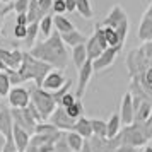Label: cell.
Returning <instances> with one entry per match:
<instances>
[{
  "label": "cell",
  "instance_id": "cell-1",
  "mask_svg": "<svg viewBox=\"0 0 152 152\" xmlns=\"http://www.w3.org/2000/svg\"><path fill=\"white\" fill-rule=\"evenodd\" d=\"M28 53L31 56H34L36 60H41L43 63H46L51 69H56V70L67 69L69 60H70L67 46L60 39L58 33H51L50 38L36 43L34 46H31V50Z\"/></svg>",
  "mask_w": 152,
  "mask_h": 152
},
{
  "label": "cell",
  "instance_id": "cell-2",
  "mask_svg": "<svg viewBox=\"0 0 152 152\" xmlns=\"http://www.w3.org/2000/svg\"><path fill=\"white\" fill-rule=\"evenodd\" d=\"M51 67L43 63L41 60H36L34 56H31L28 51H24V56H22V63L19 67V75H21L22 82H28V80H33L36 87H41V82L45 75L48 74Z\"/></svg>",
  "mask_w": 152,
  "mask_h": 152
},
{
  "label": "cell",
  "instance_id": "cell-3",
  "mask_svg": "<svg viewBox=\"0 0 152 152\" xmlns=\"http://www.w3.org/2000/svg\"><path fill=\"white\" fill-rule=\"evenodd\" d=\"M121 145H128L133 149H138L145 145L152 138V128H149L145 123H137L133 121L132 125L121 128V132L118 133Z\"/></svg>",
  "mask_w": 152,
  "mask_h": 152
},
{
  "label": "cell",
  "instance_id": "cell-4",
  "mask_svg": "<svg viewBox=\"0 0 152 152\" xmlns=\"http://www.w3.org/2000/svg\"><path fill=\"white\" fill-rule=\"evenodd\" d=\"M28 91L29 97H31V104L34 106L38 115L41 116V121H48V118L51 116V113L56 108V103L51 97V92H46V91H43L41 87H36V86H33Z\"/></svg>",
  "mask_w": 152,
  "mask_h": 152
},
{
  "label": "cell",
  "instance_id": "cell-5",
  "mask_svg": "<svg viewBox=\"0 0 152 152\" xmlns=\"http://www.w3.org/2000/svg\"><path fill=\"white\" fill-rule=\"evenodd\" d=\"M147 69H149V62L145 60L142 50L140 48L130 50L128 55H126V70H128V77H130V79L140 77Z\"/></svg>",
  "mask_w": 152,
  "mask_h": 152
},
{
  "label": "cell",
  "instance_id": "cell-6",
  "mask_svg": "<svg viewBox=\"0 0 152 152\" xmlns=\"http://www.w3.org/2000/svg\"><path fill=\"white\" fill-rule=\"evenodd\" d=\"M121 50H123L121 45L106 48L101 55L97 56L96 60H92V70H94V72H103V70L110 69L111 65L115 63V60H116V56L120 55V51H121Z\"/></svg>",
  "mask_w": 152,
  "mask_h": 152
},
{
  "label": "cell",
  "instance_id": "cell-7",
  "mask_svg": "<svg viewBox=\"0 0 152 152\" xmlns=\"http://www.w3.org/2000/svg\"><path fill=\"white\" fill-rule=\"evenodd\" d=\"M7 101L9 106L12 110H24L28 108L29 103H31V97H29V91L22 86H14L12 89L9 91L7 94Z\"/></svg>",
  "mask_w": 152,
  "mask_h": 152
},
{
  "label": "cell",
  "instance_id": "cell-8",
  "mask_svg": "<svg viewBox=\"0 0 152 152\" xmlns=\"http://www.w3.org/2000/svg\"><path fill=\"white\" fill-rule=\"evenodd\" d=\"M69 82V79L65 77L63 70H56V69H51L45 75L41 82V89L46 91V92H56L58 89H62L65 84Z\"/></svg>",
  "mask_w": 152,
  "mask_h": 152
},
{
  "label": "cell",
  "instance_id": "cell-9",
  "mask_svg": "<svg viewBox=\"0 0 152 152\" xmlns=\"http://www.w3.org/2000/svg\"><path fill=\"white\" fill-rule=\"evenodd\" d=\"M92 74H94V70H92V62L87 60V62L79 69L77 91H75V94H74L75 99H82V96L86 94V89H87V86H89V80H91V77H92Z\"/></svg>",
  "mask_w": 152,
  "mask_h": 152
},
{
  "label": "cell",
  "instance_id": "cell-10",
  "mask_svg": "<svg viewBox=\"0 0 152 152\" xmlns=\"http://www.w3.org/2000/svg\"><path fill=\"white\" fill-rule=\"evenodd\" d=\"M22 56H24V51L22 50H5L0 46V62L5 65V69L10 70H19L22 63Z\"/></svg>",
  "mask_w": 152,
  "mask_h": 152
},
{
  "label": "cell",
  "instance_id": "cell-11",
  "mask_svg": "<svg viewBox=\"0 0 152 152\" xmlns=\"http://www.w3.org/2000/svg\"><path fill=\"white\" fill-rule=\"evenodd\" d=\"M48 123H51L56 130H60V132H70L75 121H74V120H70V118L67 116V113H65L63 108L56 106L55 111L51 113V116L48 118Z\"/></svg>",
  "mask_w": 152,
  "mask_h": 152
},
{
  "label": "cell",
  "instance_id": "cell-12",
  "mask_svg": "<svg viewBox=\"0 0 152 152\" xmlns=\"http://www.w3.org/2000/svg\"><path fill=\"white\" fill-rule=\"evenodd\" d=\"M118 115H120V120H121V125L123 126H128V125H132L135 121V110H133V103H132L130 92H125L123 94Z\"/></svg>",
  "mask_w": 152,
  "mask_h": 152
},
{
  "label": "cell",
  "instance_id": "cell-13",
  "mask_svg": "<svg viewBox=\"0 0 152 152\" xmlns=\"http://www.w3.org/2000/svg\"><path fill=\"white\" fill-rule=\"evenodd\" d=\"M128 17H126V12L123 10V7L121 5H113L111 7V10L108 12V15L104 17V21L99 24L101 28H116L120 22H123V21H126Z\"/></svg>",
  "mask_w": 152,
  "mask_h": 152
},
{
  "label": "cell",
  "instance_id": "cell-14",
  "mask_svg": "<svg viewBox=\"0 0 152 152\" xmlns=\"http://www.w3.org/2000/svg\"><path fill=\"white\" fill-rule=\"evenodd\" d=\"M12 128H14V121H12L10 108L2 106V110H0V133L5 138H10L12 137Z\"/></svg>",
  "mask_w": 152,
  "mask_h": 152
},
{
  "label": "cell",
  "instance_id": "cell-15",
  "mask_svg": "<svg viewBox=\"0 0 152 152\" xmlns=\"http://www.w3.org/2000/svg\"><path fill=\"white\" fill-rule=\"evenodd\" d=\"M12 140H14L17 152H24L26 149H28V145H29L31 135H29V133H28L26 130L19 128L17 125H14V128H12Z\"/></svg>",
  "mask_w": 152,
  "mask_h": 152
},
{
  "label": "cell",
  "instance_id": "cell-16",
  "mask_svg": "<svg viewBox=\"0 0 152 152\" xmlns=\"http://www.w3.org/2000/svg\"><path fill=\"white\" fill-rule=\"evenodd\" d=\"M72 132H75L77 135H80L84 140H89L92 138V128H91V118H79L75 120V123L72 126Z\"/></svg>",
  "mask_w": 152,
  "mask_h": 152
},
{
  "label": "cell",
  "instance_id": "cell-17",
  "mask_svg": "<svg viewBox=\"0 0 152 152\" xmlns=\"http://www.w3.org/2000/svg\"><path fill=\"white\" fill-rule=\"evenodd\" d=\"M60 39L63 41L65 46H72V48L74 46H79V45H86V41H87L86 34H82L77 29L70 31V33H65V34H60Z\"/></svg>",
  "mask_w": 152,
  "mask_h": 152
},
{
  "label": "cell",
  "instance_id": "cell-18",
  "mask_svg": "<svg viewBox=\"0 0 152 152\" xmlns=\"http://www.w3.org/2000/svg\"><path fill=\"white\" fill-rule=\"evenodd\" d=\"M138 39L142 43L145 41H151L152 39V19L151 17H147V15H142V19H140V24H138Z\"/></svg>",
  "mask_w": 152,
  "mask_h": 152
},
{
  "label": "cell",
  "instance_id": "cell-19",
  "mask_svg": "<svg viewBox=\"0 0 152 152\" xmlns=\"http://www.w3.org/2000/svg\"><path fill=\"white\" fill-rule=\"evenodd\" d=\"M121 128H123V125H121L120 115H118V113H113L110 116V120L106 121V138L116 137L118 133L121 132Z\"/></svg>",
  "mask_w": 152,
  "mask_h": 152
},
{
  "label": "cell",
  "instance_id": "cell-20",
  "mask_svg": "<svg viewBox=\"0 0 152 152\" xmlns=\"http://www.w3.org/2000/svg\"><path fill=\"white\" fill-rule=\"evenodd\" d=\"M53 28L56 29L58 34H65V33L74 31L75 26H74L72 21H69L65 15H53Z\"/></svg>",
  "mask_w": 152,
  "mask_h": 152
},
{
  "label": "cell",
  "instance_id": "cell-21",
  "mask_svg": "<svg viewBox=\"0 0 152 152\" xmlns=\"http://www.w3.org/2000/svg\"><path fill=\"white\" fill-rule=\"evenodd\" d=\"M104 50L99 46V43H97V39L94 38V34L89 36L87 38V41H86V53H87V60H96L97 56L103 53Z\"/></svg>",
  "mask_w": 152,
  "mask_h": 152
},
{
  "label": "cell",
  "instance_id": "cell-22",
  "mask_svg": "<svg viewBox=\"0 0 152 152\" xmlns=\"http://www.w3.org/2000/svg\"><path fill=\"white\" fill-rule=\"evenodd\" d=\"M65 142H67V145H69V149L72 152H80L84 147V140L80 135H77L75 132H65Z\"/></svg>",
  "mask_w": 152,
  "mask_h": 152
},
{
  "label": "cell",
  "instance_id": "cell-23",
  "mask_svg": "<svg viewBox=\"0 0 152 152\" xmlns=\"http://www.w3.org/2000/svg\"><path fill=\"white\" fill-rule=\"evenodd\" d=\"M72 62L75 65V69L79 70L84 63L87 62V53H86V45H79L72 48Z\"/></svg>",
  "mask_w": 152,
  "mask_h": 152
},
{
  "label": "cell",
  "instance_id": "cell-24",
  "mask_svg": "<svg viewBox=\"0 0 152 152\" xmlns=\"http://www.w3.org/2000/svg\"><path fill=\"white\" fill-rule=\"evenodd\" d=\"M75 10L82 15L84 19H92V15H94L91 0H75Z\"/></svg>",
  "mask_w": 152,
  "mask_h": 152
},
{
  "label": "cell",
  "instance_id": "cell-25",
  "mask_svg": "<svg viewBox=\"0 0 152 152\" xmlns=\"http://www.w3.org/2000/svg\"><path fill=\"white\" fill-rule=\"evenodd\" d=\"M65 113H67V116L70 118V120H79V118L84 116V104L80 99H75V103L72 104V106H69V108H65Z\"/></svg>",
  "mask_w": 152,
  "mask_h": 152
},
{
  "label": "cell",
  "instance_id": "cell-26",
  "mask_svg": "<svg viewBox=\"0 0 152 152\" xmlns=\"http://www.w3.org/2000/svg\"><path fill=\"white\" fill-rule=\"evenodd\" d=\"M38 24H39V33L45 36V39L50 38V36H51V29H53V15L51 14L43 15Z\"/></svg>",
  "mask_w": 152,
  "mask_h": 152
},
{
  "label": "cell",
  "instance_id": "cell-27",
  "mask_svg": "<svg viewBox=\"0 0 152 152\" xmlns=\"http://www.w3.org/2000/svg\"><path fill=\"white\" fill-rule=\"evenodd\" d=\"M91 128H92V137L96 138H106V121L91 118Z\"/></svg>",
  "mask_w": 152,
  "mask_h": 152
},
{
  "label": "cell",
  "instance_id": "cell-28",
  "mask_svg": "<svg viewBox=\"0 0 152 152\" xmlns=\"http://www.w3.org/2000/svg\"><path fill=\"white\" fill-rule=\"evenodd\" d=\"M26 17H28V24H31V22H39L41 15H39V5H38V0H29Z\"/></svg>",
  "mask_w": 152,
  "mask_h": 152
},
{
  "label": "cell",
  "instance_id": "cell-29",
  "mask_svg": "<svg viewBox=\"0 0 152 152\" xmlns=\"http://www.w3.org/2000/svg\"><path fill=\"white\" fill-rule=\"evenodd\" d=\"M39 33V24L38 22H31L28 24V31H26V38H24V41L28 46H34V41H36V36Z\"/></svg>",
  "mask_w": 152,
  "mask_h": 152
},
{
  "label": "cell",
  "instance_id": "cell-30",
  "mask_svg": "<svg viewBox=\"0 0 152 152\" xmlns=\"http://www.w3.org/2000/svg\"><path fill=\"white\" fill-rule=\"evenodd\" d=\"M56 132H60V130H56L55 126L51 123H48V121H39V123H36V126H34L36 135H55Z\"/></svg>",
  "mask_w": 152,
  "mask_h": 152
},
{
  "label": "cell",
  "instance_id": "cell-31",
  "mask_svg": "<svg viewBox=\"0 0 152 152\" xmlns=\"http://www.w3.org/2000/svg\"><path fill=\"white\" fill-rule=\"evenodd\" d=\"M103 33H104V39L108 43V46H118V45H121L113 28H103ZM121 46H123V45H121Z\"/></svg>",
  "mask_w": 152,
  "mask_h": 152
},
{
  "label": "cell",
  "instance_id": "cell-32",
  "mask_svg": "<svg viewBox=\"0 0 152 152\" xmlns=\"http://www.w3.org/2000/svg\"><path fill=\"white\" fill-rule=\"evenodd\" d=\"M10 89H12V86H10V80H9L7 74L4 70H0V97H7Z\"/></svg>",
  "mask_w": 152,
  "mask_h": 152
},
{
  "label": "cell",
  "instance_id": "cell-33",
  "mask_svg": "<svg viewBox=\"0 0 152 152\" xmlns=\"http://www.w3.org/2000/svg\"><path fill=\"white\" fill-rule=\"evenodd\" d=\"M128 29H130V26H128V19H126V21H123V22H120L116 28H115V33H116L118 39H120V43H121V45H123L125 39H126Z\"/></svg>",
  "mask_w": 152,
  "mask_h": 152
},
{
  "label": "cell",
  "instance_id": "cell-34",
  "mask_svg": "<svg viewBox=\"0 0 152 152\" xmlns=\"http://www.w3.org/2000/svg\"><path fill=\"white\" fill-rule=\"evenodd\" d=\"M74 103H75V96H74V94H72V92L69 91V92H65V94H63V96L60 97V101H58V106L65 110V108L72 106Z\"/></svg>",
  "mask_w": 152,
  "mask_h": 152
},
{
  "label": "cell",
  "instance_id": "cell-35",
  "mask_svg": "<svg viewBox=\"0 0 152 152\" xmlns=\"http://www.w3.org/2000/svg\"><path fill=\"white\" fill-rule=\"evenodd\" d=\"M28 5H29V0H15L12 4V9H14L15 14H26L28 12Z\"/></svg>",
  "mask_w": 152,
  "mask_h": 152
},
{
  "label": "cell",
  "instance_id": "cell-36",
  "mask_svg": "<svg viewBox=\"0 0 152 152\" xmlns=\"http://www.w3.org/2000/svg\"><path fill=\"white\" fill-rule=\"evenodd\" d=\"M51 12L55 15H63L67 12V9H65V2L63 0H53V4H51Z\"/></svg>",
  "mask_w": 152,
  "mask_h": 152
},
{
  "label": "cell",
  "instance_id": "cell-37",
  "mask_svg": "<svg viewBox=\"0 0 152 152\" xmlns=\"http://www.w3.org/2000/svg\"><path fill=\"white\" fill-rule=\"evenodd\" d=\"M51 4L53 0H38V5H39V15H46L51 12Z\"/></svg>",
  "mask_w": 152,
  "mask_h": 152
},
{
  "label": "cell",
  "instance_id": "cell-38",
  "mask_svg": "<svg viewBox=\"0 0 152 152\" xmlns=\"http://www.w3.org/2000/svg\"><path fill=\"white\" fill-rule=\"evenodd\" d=\"M55 152H72V151L69 149L67 142H65V132L62 133V137H60V138L55 142Z\"/></svg>",
  "mask_w": 152,
  "mask_h": 152
},
{
  "label": "cell",
  "instance_id": "cell-39",
  "mask_svg": "<svg viewBox=\"0 0 152 152\" xmlns=\"http://www.w3.org/2000/svg\"><path fill=\"white\" fill-rule=\"evenodd\" d=\"M140 50H142V53H144L145 60H147V62H151V60H152V39H151V41L142 43Z\"/></svg>",
  "mask_w": 152,
  "mask_h": 152
},
{
  "label": "cell",
  "instance_id": "cell-40",
  "mask_svg": "<svg viewBox=\"0 0 152 152\" xmlns=\"http://www.w3.org/2000/svg\"><path fill=\"white\" fill-rule=\"evenodd\" d=\"M26 31H28V26H15L14 28V38L24 39V38H26Z\"/></svg>",
  "mask_w": 152,
  "mask_h": 152
},
{
  "label": "cell",
  "instance_id": "cell-41",
  "mask_svg": "<svg viewBox=\"0 0 152 152\" xmlns=\"http://www.w3.org/2000/svg\"><path fill=\"white\" fill-rule=\"evenodd\" d=\"M2 152H17L12 137H10V138H5V144H4V147H2Z\"/></svg>",
  "mask_w": 152,
  "mask_h": 152
},
{
  "label": "cell",
  "instance_id": "cell-42",
  "mask_svg": "<svg viewBox=\"0 0 152 152\" xmlns=\"http://www.w3.org/2000/svg\"><path fill=\"white\" fill-rule=\"evenodd\" d=\"M15 26H28V17H26V14H17V17H15Z\"/></svg>",
  "mask_w": 152,
  "mask_h": 152
},
{
  "label": "cell",
  "instance_id": "cell-43",
  "mask_svg": "<svg viewBox=\"0 0 152 152\" xmlns=\"http://www.w3.org/2000/svg\"><path fill=\"white\" fill-rule=\"evenodd\" d=\"M63 2H65L67 12H74V10H75V0H63Z\"/></svg>",
  "mask_w": 152,
  "mask_h": 152
},
{
  "label": "cell",
  "instance_id": "cell-44",
  "mask_svg": "<svg viewBox=\"0 0 152 152\" xmlns=\"http://www.w3.org/2000/svg\"><path fill=\"white\" fill-rule=\"evenodd\" d=\"M144 14L147 15V17H151V19H152V2H151V5H149V7H147V10H145Z\"/></svg>",
  "mask_w": 152,
  "mask_h": 152
},
{
  "label": "cell",
  "instance_id": "cell-45",
  "mask_svg": "<svg viewBox=\"0 0 152 152\" xmlns=\"http://www.w3.org/2000/svg\"><path fill=\"white\" fill-rule=\"evenodd\" d=\"M80 152H91V147H89V142H87V140L84 142V147H82V151Z\"/></svg>",
  "mask_w": 152,
  "mask_h": 152
},
{
  "label": "cell",
  "instance_id": "cell-46",
  "mask_svg": "<svg viewBox=\"0 0 152 152\" xmlns=\"http://www.w3.org/2000/svg\"><path fill=\"white\" fill-rule=\"evenodd\" d=\"M4 144H5V137L0 133V152H2V147H4Z\"/></svg>",
  "mask_w": 152,
  "mask_h": 152
},
{
  "label": "cell",
  "instance_id": "cell-47",
  "mask_svg": "<svg viewBox=\"0 0 152 152\" xmlns=\"http://www.w3.org/2000/svg\"><path fill=\"white\" fill-rule=\"evenodd\" d=\"M145 125H147L149 128H152V113H151V116H149V120L145 121Z\"/></svg>",
  "mask_w": 152,
  "mask_h": 152
},
{
  "label": "cell",
  "instance_id": "cell-48",
  "mask_svg": "<svg viewBox=\"0 0 152 152\" xmlns=\"http://www.w3.org/2000/svg\"><path fill=\"white\" fill-rule=\"evenodd\" d=\"M142 152H152V147H151V145H145L144 151H142Z\"/></svg>",
  "mask_w": 152,
  "mask_h": 152
},
{
  "label": "cell",
  "instance_id": "cell-49",
  "mask_svg": "<svg viewBox=\"0 0 152 152\" xmlns=\"http://www.w3.org/2000/svg\"><path fill=\"white\" fill-rule=\"evenodd\" d=\"M10 0H0V4H9Z\"/></svg>",
  "mask_w": 152,
  "mask_h": 152
},
{
  "label": "cell",
  "instance_id": "cell-50",
  "mask_svg": "<svg viewBox=\"0 0 152 152\" xmlns=\"http://www.w3.org/2000/svg\"><path fill=\"white\" fill-rule=\"evenodd\" d=\"M2 28H4V21H0V33H2Z\"/></svg>",
  "mask_w": 152,
  "mask_h": 152
},
{
  "label": "cell",
  "instance_id": "cell-51",
  "mask_svg": "<svg viewBox=\"0 0 152 152\" xmlns=\"http://www.w3.org/2000/svg\"><path fill=\"white\" fill-rule=\"evenodd\" d=\"M2 106H4V104H2V103H0V110H2Z\"/></svg>",
  "mask_w": 152,
  "mask_h": 152
},
{
  "label": "cell",
  "instance_id": "cell-52",
  "mask_svg": "<svg viewBox=\"0 0 152 152\" xmlns=\"http://www.w3.org/2000/svg\"><path fill=\"white\" fill-rule=\"evenodd\" d=\"M151 140H152V138H151ZM151 147H152V145H151Z\"/></svg>",
  "mask_w": 152,
  "mask_h": 152
}]
</instances>
